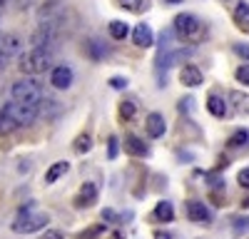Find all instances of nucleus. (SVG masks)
Masks as SVG:
<instances>
[{"label":"nucleus","mask_w":249,"mask_h":239,"mask_svg":"<svg viewBox=\"0 0 249 239\" xmlns=\"http://www.w3.org/2000/svg\"><path fill=\"white\" fill-rule=\"evenodd\" d=\"M172 30H175V35L182 40V43H190V45L202 43L204 35H207L204 23H202L197 15H192V13H179L175 17V28Z\"/></svg>","instance_id":"obj_1"},{"label":"nucleus","mask_w":249,"mask_h":239,"mask_svg":"<svg viewBox=\"0 0 249 239\" xmlns=\"http://www.w3.org/2000/svg\"><path fill=\"white\" fill-rule=\"evenodd\" d=\"M50 65H53L50 52L37 50V48H33V50H28L18 57V70L25 72V75H40V72L50 70Z\"/></svg>","instance_id":"obj_2"},{"label":"nucleus","mask_w":249,"mask_h":239,"mask_svg":"<svg viewBox=\"0 0 249 239\" xmlns=\"http://www.w3.org/2000/svg\"><path fill=\"white\" fill-rule=\"evenodd\" d=\"M50 222V217L45 212H33V209H23L15 222H13V232L15 234H33V232H40L45 229V224Z\"/></svg>","instance_id":"obj_3"},{"label":"nucleus","mask_w":249,"mask_h":239,"mask_svg":"<svg viewBox=\"0 0 249 239\" xmlns=\"http://www.w3.org/2000/svg\"><path fill=\"white\" fill-rule=\"evenodd\" d=\"M13 100L23 105H40L43 102V87L33 77L18 80V83H13Z\"/></svg>","instance_id":"obj_4"},{"label":"nucleus","mask_w":249,"mask_h":239,"mask_svg":"<svg viewBox=\"0 0 249 239\" xmlns=\"http://www.w3.org/2000/svg\"><path fill=\"white\" fill-rule=\"evenodd\" d=\"M3 112H8V115L15 120L18 127H20V125H33L35 120H37V115H40L37 105H23V102H15V100L3 107Z\"/></svg>","instance_id":"obj_5"},{"label":"nucleus","mask_w":249,"mask_h":239,"mask_svg":"<svg viewBox=\"0 0 249 239\" xmlns=\"http://www.w3.org/2000/svg\"><path fill=\"white\" fill-rule=\"evenodd\" d=\"M20 48H23L20 35H15V33H0V57H3V60H10L13 55H18Z\"/></svg>","instance_id":"obj_6"},{"label":"nucleus","mask_w":249,"mask_h":239,"mask_svg":"<svg viewBox=\"0 0 249 239\" xmlns=\"http://www.w3.org/2000/svg\"><path fill=\"white\" fill-rule=\"evenodd\" d=\"M95 202H97V185L95 182H85L80 187V192L75 194V207L85 209V207H92Z\"/></svg>","instance_id":"obj_7"},{"label":"nucleus","mask_w":249,"mask_h":239,"mask_svg":"<svg viewBox=\"0 0 249 239\" xmlns=\"http://www.w3.org/2000/svg\"><path fill=\"white\" fill-rule=\"evenodd\" d=\"M187 217H190L192 222H197V224H207L212 219L207 205L204 202H197V199H190V202H187Z\"/></svg>","instance_id":"obj_8"},{"label":"nucleus","mask_w":249,"mask_h":239,"mask_svg":"<svg viewBox=\"0 0 249 239\" xmlns=\"http://www.w3.org/2000/svg\"><path fill=\"white\" fill-rule=\"evenodd\" d=\"M50 85L55 90H68L72 85V70L68 65H57L53 70V75H50Z\"/></svg>","instance_id":"obj_9"},{"label":"nucleus","mask_w":249,"mask_h":239,"mask_svg":"<svg viewBox=\"0 0 249 239\" xmlns=\"http://www.w3.org/2000/svg\"><path fill=\"white\" fill-rule=\"evenodd\" d=\"M144 127H147V135H150L152 139H160L164 132H167V122H164V117H162L160 112H150Z\"/></svg>","instance_id":"obj_10"},{"label":"nucleus","mask_w":249,"mask_h":239,"mask_svg":"<svg viewBox=\"0 0 249 239\" xmlns=\"http://www.w3.org/2000/svg\"><path fill=\"white\" fill-rule=\"evenodd\" d=\"M62 15H65V10H62V5L57 0H48V3L37 10V23H50V20H57Z\"/></svg>","instance_id":"obj_11"},{"label":"nucleus","mask_w":249,"mask_h":239,"mask_svg":"<svg viewBox=\"0 0 249 239\" xmlns=\"http://www.w3.org/2000/svg\"><path fill=\"white\" fill-rule=\"evenodd\" d=\"M179 83L184 87H199L202 85V70L197 65H184L179 70Z\"/></svg>","instance_id":"obj_12"},{"label":"nucleus","mask_w":249,"mask_h":239,"mask_svg":"<svg viewBox=\"0 0 249 239\" xmlns=\"http://www.w3.org/2000/svg\"><path fill=\"white\" fill-rule=\"evenodd\" d=\"M132 40H135V45L137 48H150L152 45V30H150V25H135V30H132Z\"/></svg>","instance_id":"obj_13"},{"label":"nucleus","mask_w":249,"mask_h":239,"mask_svg":"<svg viewBox=\"0 0 249 239\" xmlns=\"http://www.w3.org/2000/svg\"><path fill=\"white\" fill-rule=\"evenodd\" d=\"M152 219H155V222H172V219H175V207L167 202V199H162V202L155 205Z\"/></svg>","instance_id":"obj_14"},{"label":"nucleus","mask_w":249,"mask_h":239,"mask_svg":"<svg viewBox=\"0 0 249 239\" xmlns=\"http://www.w3.org/2000/svg\"><path fill=\"white\" fill-rule=\"evenodd\" d=\"M124 152H127V154H132V157H144V154H147L150 150H147V145H144L140 137L130 135V137H124Z\"/></svg>","instance_id":"obj_15"},{"label":"nucleus","mask_w":249,"mask_h":239,"mask_svg":"<svg viewBox=\"0 0 249 239\" xmlns=\"http://www.w3.org/2000/svg\"><path fill=\"white\" fill-rule=\"evenodd\" d=\"M68 170H70V162H65V159H60V162H55V165L45 172V182H48V185H55L62 174H68Z\"/></svg>","instance_id":"obj_16"},{"label":"nucleus","mask_w":249,"mask_h":239,"mask_svg":"<svg viewBox=\"0 0 249 239\" xmlns=\"http://www.w3.org/2000/svg\"><path fill=\"white\" fill-rule=\"evenodd\" d=\"M207 110H210L214 117H224L227 112H230V107H227V102L219 95H210V97H207Z\"/></svg>","instance_id":"obj_17"},{"label":"nucleus","mask_w":249,"mask_h":239,"mask_svg":"<svg viewBox=\"0 0 249 239\" xmlns=\"http://www.w3.org/2000/svg\"><path fill=\"white\" fill-rule=\"evenodd\" d=\"M234 23H237L239 30L249 33V3H239L234 8Z\"/></svg>","instance_id":"obj_18"},{"label":"nucleus","mask_w":249,"mask_h":239,"mask_svg":"<svg viewBox=\"0 0 249 239\" xmlns=\"http://www.w3.org/2000/svg\"><path fill=\"white\" fill-rule=\"evenodd\" d=\"M230 100L234 102V110L239 115H249V95H242V92H230Z\"/></svg>","instance_id":"obj_19"},{"label":"nucleus","mask_w":249,"mask_h":239,"mask_svg":"<svg viewBox=\"0 0 249 239\" xmlns=\"http://www.w3.org/2000/svg\"><path fill=\"white\" fill-rule=\"evenodd\" d=\"M107 30H110V35L115 40H124V37H127V33H130L127 23H122V20H112V23L107 25Z\"/></svg>","instance_id":"obj_20"},{"label":"nucleus","mask_w":249,"mask_h":239,"mask_svg":"<svg viewBox=\"0 0 249 239\" xmlns=\"http://www.w3.org/2000/svg\"><path fill=\"white\" fill-rule=\"evenodd\" d=\"M85 50H88V55H90L92 60H102V57L107 55L105 45H102V43H97V40H90V43L85 45Z\"/></svg>","instance_id":"obj_21"},{"label":"nucleus","mask_w":249,"mask_h":239,"mask_svg":"<svg viewBox=\"0 0 249 239\" xmlns=\"http://www.w3.org/2000/svg\"><path fill=\"white\" fill-rule=\"evenodd\" d=\"M15 127H18V122H15V120H13L8 112H3V110H0V135H10Z\"/></svg>","instance_id":"obj_22"},{"label":"nucleus","mask_w":249,"mask_h":239,"mask_svg":"<svg viewBox=\"0 0 249 239\" xmlns=\"http://www.w3.org/2000/svg\"><path fill=\"white\" fill-rule=\"evenodd\" d=\"M92 150V137L85 132V135H80L77 139H75V152L77 154H85V152H90Z\"/></svg>","instance_id":"obj_23"},{"label":"nucleus","mask_w":249,"mask_h":239,"mask_svg":"<svg viewBox=\"0 0 249 239\" xmlns=\"http://www.w3.org/2000/svg\"><path fill=\"white\" fill-rule=\"evenodd\" d=\"M249 142V132L247 130H237L232 137H230V142H227V145H230L232 150H237V147H244Z\"/></svg>","instance_id":"obj_24"},{"label":"nucleus","mask_w":249,"mask_h":239,"mask_svg":"<svg viewBox=\"0 0 249 239\" xmlns=\"http://www.w3.org/2000/svg\"><path fill=\"white\" fill-rule=\"evenodd\" d=\"M137 115V105L132 102V100H124V102H120V117L122 120H132Z\"/></svg>","instance_id":"obj_25"},{"label":"nucleus","mask_w":249,"mask_h":239,"mask_svg":"<svg viewBox=\"0 0 249 239\" xmlns=\"http://www.w3.org/2000/svg\"><path fill=\"white\" fill-rule=\"evenodd\" d=\"M117 3H120V8L130 10V13H142V8H144L142 0H117Z\"/></svg>","instance_id":"obj_26"},{"label":"nucleus","mask_w":249,"mask_h":239,"mask_svg":"<svg viewBox=\"0 0 249 239\" xmlns=\"http://www.w3.org/2000/svg\"><path fill=\"white\" fill-rule=\"evenodd\" d=\"M102 232H105V227L97 224V227H90L88 232H80V234H77V239H95V237H100Z\"/></svg>","instance_id":"obj_27"},{"label":"nucleus","mask_w":249,"mask_h":239,"mask_svg":"<svg viewBox=\"0 0 249 239\" xmlns=\"http://www.w3.org/2000/svg\"><path fill=\"white\" fill-rule=\"evenodd\" d=\"M117 152H120V139L112 135V137L107 139V157H110V159H115V157H117Z\"/></svg>","instance_id":"obj_28"},{"label":"nucleus","mask_w":249,"mask_h":239,"mask_svg":"<svg viewBox=\"0 0 249 239\" xmlns=\"http://www.w3.org/2000/svg\"><path fill=\"white\" fill-rule=\"evenodd\" d=\"M234 77L239 80L242 85H249V65H239L237 72H234Z\"/></svg>","instance_id":"obj_29"},{"label":"nucleus","mask_w":249,"mask_h":239,"mask_svg":"<svg viewBox=\"0 0 249 239\" xmlns=\"http://www.w3.org/2000/svg\"><path fill=\"white\" fill-rule=\"evenodd\" d=\"M43 105H45V107H43L45 115H57V112H60V102H55V100H45Z\"/></svg>","instance_id":"obj_30"},{"label":"nucleus","mask_w":249,"mask_h":239,"mask_svg":"<svg viewBox=\"0 0 249 239\" xmlns=\"http://www.w3.org/2000/svg\"><path fill=\"white\" fill-rule=\"evenodd\" d=\"M237 182H239L244 189H249V167H244V170L237 174Z\"/></svg>","instance_id":"obj_31"},{"label":"nucleus","mask_w":249,"mask_h":239,"mask_svg":"<svg viewBox=\"0 0 249 239\" xmlns=\"http://www.w3.org/2000/svg\"><path fill=\"white\" fill-rule=\"evenodd\" d=\"M234 52H237L239 57L249 60V45H247V43H237V45H234Z\"/></svg>","instance_id":"obj_32"},{"label":"nucleus","mask_w":249,"mask_h":239,"mask_svg":"<svg viewBox=\"0 0 249 239\" xmlns=\"http://www.w3.org/2000/svg\"><path fill=\"white\" fill-rule=\"evenodd\" d=\"M110 87L122 90V87H127V80H124V77H110Z\"/></svg>","instance_id":"obj_33"},{"label":"nucleus","mask_w":249,"mask_h":239,"mask_svg":"<svg viewBox=\"0 0 249 239\" xmlns=\"http://www.w3.org/2000/svg\"><path fill=\"white\" fill-rule=\"evenodd\" d=\"M33 3H35V0H13V5H15L18 10H28Z\"/></svg>","instance_id":"obj_34"},{"label":"nucleus","mask_w":249,"mask_h":239,"mask_svg":"<svg viewBox=\"0 0 249 239\" xmlns=\"http://www.w3.org/2000/svg\"><path fill=\"white\" fill-rule=\"evenodd\" d=\"M43 239H65V237H62V232H57V229H45Z\"/></svg>","instance_id":"obj_35"},{"label":"nucleus","mask_w":249,"mask_h":239,"mask_svg":"<svg viewBox=\"0 0 249 239\" xmlns=\"http://www.w3.org/2000/svg\"><path fill=\"white\" fill-rule=\"evenodd\" d=\"M102 219H105V222H117V214L112 209H102Z\"/></svg>","instance_id":"obj_36"},{"label":"nucleus","mask_w":249,"mask_h":239,"mask_svg":"<svg viewBox=\"0 0 249 239\" xmlns=\"http://www.w3.org/2000/svg\"><path fill=\"white\" fill-rule=\"evenodd\" d=\"M155 239H175V237H172L170 232H162V229H157V232H155Z\"/></svg>","instance_id":"obj_37"},{"label":"nucleus","mask_w":249,"mask_h":239,"mask_svg":"<svg viewBox=\"0 0 249 239\" xmlns=\"http://www.w3.org/2000/svg\"><path fill=\"white\" fill-rule=\"evenodd\" d=\"M242 207H249V197H244V199H242Z\"/></svg>","instance_id":"obj_38"},{"label":"nucleus","mask_w":249,"mask_h":239,"mask_svg":"<svg viewBox=\"0 0 249 239\" xmlns=\"http://www.w3.org/2000/svg\"><path fill=\"white\" fill-rule=\"evenodd\" d=\"M112 239H122V234H120V232H115V234H112Z\"/></svg>","instance_id":"obj_39"},{"label":"nucleus","mask_w":249,"mask_h":239,"mask_svg":"<svg viewBox=\"0 0 249 239\" xmlns=\"http://www.w3.org/2000/svg\"><path fill=\"white\" fill-rule=\"evenodd\" d=\"M167 3H182V0H167Z\"/></svg>","instance_id":"obj_40"},{"label":"nucleus","mask_w":249,"mask_h":239,"mask_svg":"<svg viewBox=\"0 0 249 239\" xmlns=\"http://www.w3.org/2000/svg\"><path fill=\"white\" fill-rule=\"evenodd\" d=\"M3 5H5V0H0V8H3Z\"/></svg>","instance_id":"obj_41"},{"label":"nucleus","mask_w":249,"mask_h":239,"mask_svg":"<svg viewBox=\"0 0 249 239\" xmlns=\"http://www.w3.org/2000/svg\"><path fill=\"white\" fill-rule=\"evenodd\" d=\"M247 224H249V222H247Z\"/></svg>","instance_id":"obj_42"}]
</instances>
